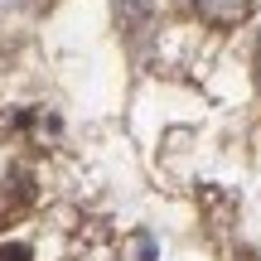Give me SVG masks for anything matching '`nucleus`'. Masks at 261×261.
Segmentation results:
<instances>
[{"label":"nucleus","mask_w":261,"mask_h":261,"mask_svg":"<svg viewBox=\"0 0 261 261\" xmlns=\"http://www.w3.org/2000/svg\"><path fill=\"white\" fill-rule=\"evenodd\" d=\"M0 261H24V252H19V247H5V252H0Z\"/></svg>","instance_id":"nucleus-1"},{"label":"nucleus","mask_w":261,"mask_h":261,"mask_svg":"<svg viewBox=\"0 0 261 261\" xmlns=\"http://www.w3.org/2000/svg\"><path fill=\"white\" fill-rule=\"evenodd\" d=\"M256 73H261V54H256Z\"/></svg>","instance_id":"nucleus-2"}]
</instances>
